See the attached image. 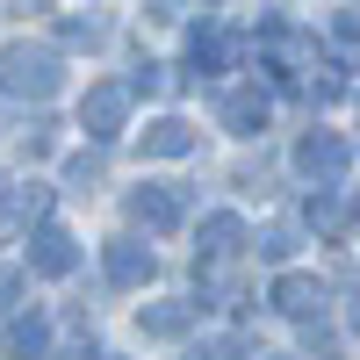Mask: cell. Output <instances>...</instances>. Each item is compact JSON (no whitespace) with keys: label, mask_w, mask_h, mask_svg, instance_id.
I'll use <instances>...</instances> for the list:
<instances>
[{"label":"cell","mask_w":360,"mask_h":360,"mask_svg":"<svg viewBox=\"0 0 360 360\" xmlns=\"http://www.w3.org/2000/svg\"><path fill=\"white\" fill-rule=\"evenodd\" d=\"M44 209H51V188H37V180H29V188H8L0 195V238L22 231V224H37Z\"/></svg>","instance_id":"4"},{"label":"cell","mask_w":360,"mask_h":360,"mask_svg":"<svg viewBox=\"0 0 360 360\" xmlns=\"http://www.w3.org/2000/svg\"><path fill=\"white\" fill-rule=\"evenodd\" d=\"M65 44H101V22H65Z\"/></svg>","instance_id":"15"},{"label":"cell","mask_w":360,"mask_h":360,"mask_svg":"<svg viewBox=\"0 0 360 360\" xmlns=\"http://www.w3.org/2000/svg\"><path fill=\"white\" fill-rule=\"evenodd\" d=\"M123 108H130V86H86V101H79V123H86V137H115L123 130Z\"/></svg>","instance_id":"2"},{"label":"cell","mask_w":360,"mask_h":360,"mask_svg":"<svg viewBox=\"0 0 360 360\" xmlns=\"http://www.w3.org/2000/svg\"><path fill=\"white\" fill-rule=\"evenodd\" d=\"M195 324V303H159V310H144V332L152 339H180Z\"/></svg>","instance_id":"11"},{"label":"cell","mask_w":360,"mask_h":360,"mask_svg":"<svg viewBox=\"0 0 360 360\" xmlns=\"http://www.w3.org/2000/svg\"><path fill=\"white\" fill-rule=\"evenodd\" d=\"M29 266H37V274H72L79 266V245L65 231H37V245H29Z\"/></svg>","instance_id":"6"},{"label":"cell","mask_w":360,"mask_h":360,"mask_svg":"<svg viewBox=\"0 0 360 360\" xmlns=\"http://www.w3.org/2000/svg\"><path fill=\"white\" fill-rule=\"evenodd\" d=\"M44 346H51V324L44 317H15L8 324V353L15 360H44Z\"/></svg>","instance_id":"10"},{"label":"cell","mask_w":360,"mask_h":360,"mask_svg":"<svg viewBox=\"0 0 360 360\" xmlns=\"http://www.w3.org/2000/svg\"><path fill=\"white\" fill-rule=\"evenodd\" d=\"M274 303H281L288 317H310V310L324 303V288H317L310 274H288V281H274Z\"/></svg>","instance_id":"9"},{"label":"cell","mask_w":360,"mask_h":360,"mask_svg":"<svg viewBox=\"0 0 360 360\" xmlns=\"http://www.w3.org/2000/svg\"><path fill=\"white\" fill-rule=\"evenodd\" d=\"M224 123L231 130H266V94H231L224 101Z\"/></svg>","instance_id":"12"},{"label":"cell","mask_w":360,"mask_h":360,"mask_svg":"<svg viewBox=\"0 0 360 360\" xmlns=\"http://www.w3.org/2000/svg\"><path fill=\"white\" fill-rule=\"evenodd\" d=\"M202 238H209L202 252H209V259H224V252H238V238H245V224H238V217H209V224H202Z\"/></svg>","instance_id":"13"},{"label":"cell","mask_w":360,"mask_h":360,"mask_svg":"<svg viewBox=\"0 0 360 360\" xmlns=\"http://www.w3.org/2000/svg\"><path fill=\"white\" fill-rule=\"evenodd\" d=\"M180 152H195V130H188V123H173V115H166V123L144 130V159H180Z\"/></svg>","instance_id":"8"},{"label":"cell","mask_w":360,"mask_h":360,"mask_svg":"<svg viewBox=\"0 0 360 360\" xmlns=\"http://www.w3.org/2000/svg\"><path fill=\"white\" fill-rule=\"evenodd\" d=\"M188 360H238V353H231V346H195Z\"/></svg>","instance_id":"16"},{"label":"cell","mask_w":360,"mask_h":360,"mask_svg":"<svg viewBox=\"0 0 360 360\" xmlns=\"http://www.w3.org/2000/svg\"><path fill=\"white\" fill-rule=\"evenodd\" d=\"M295 166H303V173H317V180H339V173H346V144H339V137H303Z\"/></svg>","instance_id":"7"},{"label":"cell","mask_w":360,"mask_h":360,"mask_svg":"<svg viewBox=\"0 0 360 360\" xmlns=\"http://www.w3.org/2000/svg\"><path fill=\"white\" fill-rule=\"evenodd\" d=\"M130 217H137L144 231H173V224H180V195H173V188H137V195H130Z\"/></svg>","instance_id":"5"},{"label":"cell","mask_w":360,"mask_h":360,"mask_svg":"<svg viewBox=\"0 0 360 360\" xmlns=\"http://www.w3.org/2000/svg\"><path fill=\"white\" fill-rule=\"evenodd\" d=\"M353 332H360V295H353Z\"/></svg>","instance_id":"17"},{"label":"cell","mask_w":360,"mask_h":360,"mask_svg":"<svg viewBox=\"0 0 360 360\" xmlns=\"http://www.w3.org/2000/svg\"><path fill=\"white\" fill-rule=\"evenodd\" d=\"M108 281L115 288H144V281H152V252H144L137 238H115V245H108Z\"/></svg>","instance_id":"3"},{"label":"cell","mask_w":360,"mask_h":360,"mask_svg":"<svg viewBox=\"0 0 360 360\" xmlns=\"http://www.w3.org/2000/svg\"><path fill=\"white\" fill-rule=\"evenodd\" d=\"M65 180H72V188H94V180H101V159H72Z\"/></svg>","instance_id":"14"},{"label":"cell","mask_w":360,"mask_h":360,"mask_svg":"<svg viewBox=\"0 0 360 360\" xmlns=\"http://www.w3.org/2000/svg\"><path fill=\"white\" fill-rule=\"evenodd\" d=\"M0 65H8V94H37V101H51V94H58V58H51V51L15 44Z\"/></svg>","instance_id":"1"}]
</instances>
